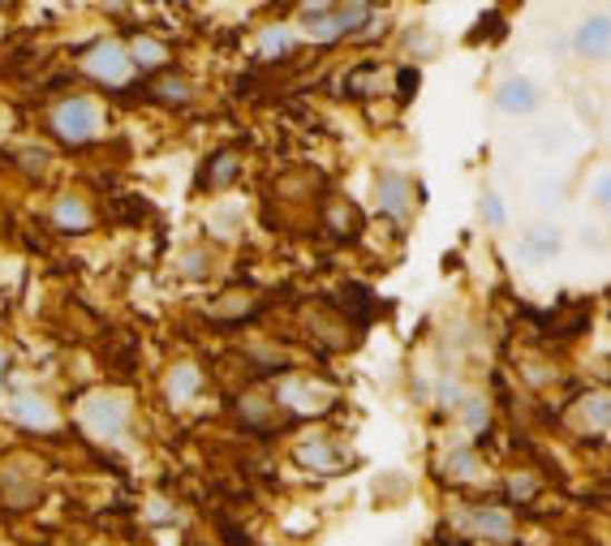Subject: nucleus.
<instances>
[{"label": "nucleus", "mask_w": 611, "mask_h": 546, "mask_svg": "<svg viewBox=\"0 0 611 546\" xmlns=\"http://www.w3.org/2000/svg\"><path fill=\"white\" fill-rule=\"evenodd\" d=\"M465 426H470V430H483L486 426V405L479 400V396H474V400H465Z\"/></svg>", "instance_id": "nucleus-23"}, {"label": "nucleus", "mask_w": 611, "mask_h": 546, "mask_svg": "<svg viewBox=\"0 0 611 546\" xmlns=\"http://www.w3.org/2000/svg\"><path fill=\"white\" fill-rule=\"evenodd\" d=\"M483 220L491 228H504V225H509V211H504V202H500V198H495L491 190L483 193Z\"/></svg>", "instance_id": "nucleus-20"}, {"label": "nucleus", "mask_w": 611, "mask_h": 546, "mask_svg": "<svg viewBox=\"0 0 611 546\" xmlns=\"http://www.w3.org/2000/svg\"><path fill=\"white\" fill-rule=\"evenodd\" d=\"M474 465H479V460H474V451H470V448H461V451H452V456H449V474H452V478H470V474H474Z\"/></svg>", "instance_id": "nucleus-22"}, {"label": "nucleus", "mask_w": 611, "mask_h": 546, "mask_svg": "<svg viewBox=\"0 0 611 546\" xmlns=\"http://www.w3.org/2000/svg\"><path fill=\"white\" fill-rule=\"evenodd\" d=\"M525 250H539V255L548 258V255H555L560 250V232L555 228H530V241H525Z\"/></svg>", "instance_id": "nucleus-19"}, {"label": "nucleus", "mask_w": 611, "mask_h": 546, "mask_svg": "<svg viewBox=\"0 0 611 546\" xmlns=\"http://www.w3.org/2000/svg\"><path fill=\"white\" fill-rule=\"evenodd\" d=\"M52 129L61 133L65 142H91L104 129V112L91 99H65L61 108L52 112Z\"/></svg>", "instance_id": "nucleus-1"}, {"label": "nucleus", "mask_w": 611, "mask_h": 546, "mask_svg": "<svg viewBox=\"0 0 611 546\" xmlns=\"http://www.w3.org/2000/svg\"><path fill=\"white\" fill-rule=\"evenodd\" d=\"M297 460H302V465H311V469H319V474L336 469V451H332L327 439H306V444L297 448Z\"/></svg>", "instance_id": "nucleus-14"}, {"label": "nucleus", "mask_w": 611, "mask_h": 546, "mask_svg": "<svg viewBox=\"0 0 611 546\" xmlns=\"http://www.w3.org/2000/svg\"><path fill=\"white\" fill-rule=\"evenodd\" d=\"M289 48H293L289 27H267V31L258 34V57H263V61H276V57H285Z\"/></svg>", "instance_id": "nucleus-15"}, {"label": "nucleus", "mask_w": 611, "mask_h": 546, "mask_svg": "<svg viewBox=\"0 0 611 546\" xmlns=\"http://www.w3.org/2000/svg\"><path fill=\"white\" fill-rule=\"evenodd\" d=\"M87 73L99 78V82H108V87H121L129 82V73H134V61H129V52L121 43H96L91 52H87Z\"/></svg>", "instance_id": "nucleus-3"}, {"label": "nucleus", "mask_w": 611, "mask_h": 546, "mask_svg": "<svg viewBox=\"0 0 611 546\" xmlns=\"http://www.w3.org/2000/svg\"><path fill=\"white\" fill-rule=\"evenodd\" d=\"M280 400L297 409V414H319L323 405H327V396H323L319 387H311L306 379H289V384L280 387Z\"/></svg>", "instance_id": "nucleus-12"}, {"label": "nucleus", "mask_w": 611, "mask_h": 546, "mask_svg": "<svg viewBox=\"0 0 611 546\" xmlns=\"http://www.w3.org/2000/svg\"><path fill=\"white\" fill-rule=\"evenodd\" d=\"M151 96L164 99V103H186V99H194V87L186 82V78H160Z\"/></svg>", "instance_id": "nucleus-18"}, {"label": "nucleus", "mask_w": 611, "mask_h": 546, "mask_svg": "<svg viewBox=\"0 0 611 546\" xmlns=\"http://www.w3.org/2000/svg\"><path fill=\"white\" fill-rule=\"evenodd\" d=\"M578 414L585 418V430H590V435H603V430H608V396H603V391H590L578 405Z\"/></svg>", "instance_id": "nucleus-13"}, {"label": "nucleus", "mask_w": 611, "mask_h": 546, "mask_svg": "<svg viewBox=\"0 0 611 546\" xmlns=\"http://www.w3.org/2000/svg\"><path fill=\"white\" fill-rule=\"evenodd\" d=\"M336 4H341V0H302V13L315 22V18H323V13H332Z\"/></svg>", "instance_id": "nucleus-27"}, {"label": "nucleus", "mask_w": 611, "mask_h": 546, "mask_svg": "<svg viewBox=\"0 0 611 546\" xmlns=\"http://www.w3.org/2000/svg\"><path fill=\"white\" fill-rule=\"evenodd\" d=\"M534 490H539V483H534L530 474H516V478H509V495H513V499H530Z\"/></svg>", "instance_id": "nucleus-25"}, {"label": "nucleus", "mask_w": 611, "mask_h": 546, "mask_svg": "<svg viewBox=\"0 0 611 546\" xmlns=\"http://www.w3.org/2000/svg\"><path fill=\"white\" fill-rule=\"evenodd\" d=\"M198 387H203V375H198V366L194 361H181V366H173L168 370V379H164V391H168V400L173 405H186L198 396Z\"/></svg>", "instance_id": "nucleus-9"}, {"label": "nucleus", "mask_w": 611, "mask_h": 546, "mask_svg": "<svg viewBox=\"0 0 611 546\" xmlns=\"http://www.w3.org/2000/svg\"><path fill=\"white\" fill-rule=\"evenodd\" d=\"M349 91L354 96H375L380 91V73L375 69H357L354 78H349Z\"/></svg>", "instance_id": "nucleus-21"}, {"label": "nucleus", "mask_w": 611, "mask_h": 546, "mask_svg": "<svg viewBox=\"0 0 611 546\" xmlns=\"http://www.w3.org/2000/svg\"><path fill=\"white\" fill-rule=\"evenodd\" d=\"M13 421H22L27 430H52V421H57V414H52V405L43 400V396H35V391H22V396H13Z\"/></svg>", "instance_id": "nucleus-7"}, {"label": "nucleus", "mask_w": 611, "mask_h": 546, "mask_svg": "<svg viewBox=\"0 0 611 546\" xmlns=\"http://www.w3.org/2000/svg\"><path fill=\"white\" fill-rule=\"evenodd\" d=\"M495 103H500L504 112H516V117H525V112H534V108H539V87H534L530 78H509V82H500V91H495Z\"/></svg>", "instance_id": "nucleus-6"}, {"label": "nucleus", "mask_w": 611, "mask_h": 546, "mask_svg": "<svg viewBox=\"0 0 611 546\" xmlns=\"http://www.w3.org/2000/svg\"><path fill=\"white\" fill-rule=\"evenodd\" d=\"M366 18H371V0H349L345 9H336V13H323V18H315V22H311V39L332 43V39H341L345 31H357Z\"/></svg>", "instance_id": "nucleus-4"}, {"label": "nucleus", "mask_w": 611, "mask_h": 546, "mask_svg": "<svg viewBox=\"0 0 611 546\" xmlns=\"http://www.w3.org/2000/svg\"><path fill=\"white\" fill-rule=\"evenodd\" d=\"M233 177H237V156L220 151V156H211V163H207V172H203V186L220 190V186H228Z\"/></svg>", "instance_id": "nucleus-16"}, {"label": "nucleus", "mask_w": 611, "mask_h": 546, "mask_svg": "<svg viewBox=\"0 0 611 546\" xmlns=\"http://www.w3.org/2000/svg\"><path fill=\"white\" fill-rule=\"evenodd\" d=\"M0 375H4V357H0Z\"/></svg>", "instance_id": "nucleus-29"}, {"label": "nucleus", "mask_w": 611, "mask_h": 546, "mask_svg": "<svg viewBox=\"0 0 611 546\" xmlns=\"http://www.w3.org/2000/svg\"><path fill=\"white\" fill-rule=\"evenodd\" d=\"M78 418H82V426H87L96 439H117L129 418V405L121 396H112V391H99V396H87V400H82Z\"/></svg>", "instance_id": "nucleus-2"}, {"label": "nucleus", "mask_w": 611, "mask_h": 546, "mask_svg": "<svg viewBox=\"0 0 611 546\" xmlns=\"http://www.w3.org/2000/svg\"><path fill=\"white\" fill-rule=\"evenodd\" d=\"M0 4H4V0H0Z\"/></svg>", "instance_id": "nucleus-30"}, {"label": "nucleus", "mask_w": 611, "mask_h": 546, "mask_svg": "<svg viewBox=\"0 0 611 546\" xmlns=\"http://www.w3.org/2000/svg\"><path fill=\"white\" fill-rule=\"evenodd\" d=\"M461 525L479 538H491V543H509L513 538V516L500 513V508H474V513H461Z\"/></svg>", "instance_id": "nucleus-5"}, {"label": "nucleus", "mask_w": 611, "mask_h": 546, "mask_svg": "<svg viewBox=\"0 0 611 546\" xmlns=\"http://www.w3.org/2000/svg\"><path fill=\"white\" fill-rule=\"evenodd\" d=\"M594 198H599V202H608V177H599V186H594Z\"/></svg>", "instance_id": "nucleus-28"}, {"label": "nucleus", "mask_w": 611, "mask_h": 546, "mask_svg": "<svg viewBox=\"0 0 611 546\" xmlns=\"http://www.w3.org/2000/svg\"><path fill=\"white\" fill-rule=\"evenodd\" d=\"M129 61H134V69H138V64H142V69H160V64L168 61V52H164V43H156V39H134Z\"/></svg>", "instance_id": "nucleus-17"}, {"label": "nucleus", "mask_w": 611, "mask_h": 546, "mask_svg": "<svg viewBox=\"0 0 611 546\" xmlns=\"http://www.w3.org/2000/svg\"><path fill=\"white\" fill-rule=\"evenodd\" d=\"M242 418L267 421V400H263V396H246V400H242Z\"/></svg>", "instance_id": "nucleus-24"}, {"label": "nucleus", "mask_w": 611, "mask_h": 546, "mask_svg": "<svg viewBox=\"0 0 611 546\" xmlns=\"http://www.w3.org/2000/svg\"><path fill=\"white\" fill-rule=\"evenodd\" d=\"M211 315H216V319H242V315H250V306H246L242 297H233V301H220Z\"/></svg>", "instance_id": "nucleus-26"}, {"label": "nucleus", "mask_w": 611, "mask_h": 546, "mask_svg": "<svg viewBox=\"0 0 611 546\" xmlns=\"http://www.w3.org/2000/svg\"><path fill=\"white\" fill-rule=\"evenodd\" d=\"M52 225L61 228V232H87V228H91V211H87V202H82V198L65 193L61 202L52 207Z\"/></svg>", "instance_id": "nucleus-11"}, {"label": "nucleus", "mask_w": 611, "mask_h": 546, "mask_svg": "<svg viewBox=\"0 0 611 546\" xmlns=\"http://www.w3.org/2000/svg\"><path fill=\"white\" fill-rule=\"evenodd\" d=\"M380 207L392 220H405L410 216V181L401 172H384L380 177Z\"/></svg>", "instance_id": "nucleus-8"}, {"label": "nucleus", "mask_w": 611, "mask_h": 546, "mask_svg": "<svg viewBox=\"0 0 611 546\" xmlns=\"http://www.w3.org/2000/svg\"><path fill=\"white\" fill-rule=\"evenodd\" d=\"M608 18L599 13V18H590L578 34H573V48H578L581 57H590V61H599V57H608Z\"/></svg>", "instance_id": "nucleus-10"}]
</instances>
